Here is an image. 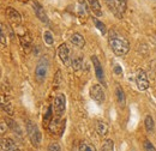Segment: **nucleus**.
<instances>
[{
	"label": "nucleus",
	"mask_w": 156,
	"mask_h": 151,
	"mask_svg": "<svg viewBox=\"0 0 156 151\" xmlns=\"http://www.w3.org/2000/svg\"><path fill=\"white\" fill-rule=\"evenodd\" d=\"M1 150L2 151H20L17 144L11 138H2L1 139Z\"/></svg>",
	"instance_id": "nucleus-12"
},
{
	"label": "nucleus",
	"mask_w": 156,
	"mask_h": 151,
	"mask_svg": "<svg viewBox=\"0 0 156 151\" xmlns=\"http://www.w3.org/2000/svg\"><path fill=\"white\" fill-rule=\"evenodd\" d=\"M79 151H96V149H95L94 145H91V144H89L87 142H83L79 145Z\"/></svg>",
	"instance_id": "nucleus-24"
},
{
	"label": "nucleus",
	"mask_w": 156,
	"mask_h": 151,
	"mask_svg": "<svg viewBox=\"0 0 156 151\" xmlns=\"http://www.w3.org/2000/svg\"><path fill=\"white\" fill-rule=\"evenodd\" d=\"M20 43H22V46L24 47V48H29L30 47V43H31V36H30V34L27 31L23 36H20Z\"/></svg>",
	"instance_id": "nucleus-19"
},
{
	"label": "nucleus",
	"mask_w": 156,
	"mask_h": 151,
	"mask_svg": "<svg viewBox=\"0 0 156 151\" xmlns=\"http://www.w3.org/2000/svg\"><path fill=\"white\" fill-rule=\"evenodd\" d=\"M65 122H62V120H61V118H57V116H54L52 120H51V122H49V130H51V132L54 133V134H61L62 131H64V128H65V125H64Z\"/></svg>",
	"instance_id": "nucleus-9"
},
{
	"label": "nucleus",
	"mask_w": 156,
	"mask_h": 151,
	"mask_svg": "<svg viewBox=\"0 0 156 151\" xmlns=\"http://www.w3.org/2000/svg\"><path fill=\"white\" fill-rule=\"evenodd\" d=\"M27 133H28V137H29L30 142L33 143V145L39 146L40 144H41L42 134H41V132H40L37 125L34 124L33 121L28 120V121H27Z\"/></svg>",
	"instance_id": "nucleus-2"
},
{
	"label": "nucleus",
	"mask_w": 156,
	"mask_h": 151,
	"mask_svg": "<svg viewBox=\"0 0 156 151\" xmlns=\"http://www.w3.org/2000/svg\"><path fill=\"white\" fill-rule=\"evenodd\" d=\"M6 15H7L9 19H10L13 24H17V25L20 24L22 17H20V13L17 10H15V9H12V7H7V9H6Z\"/></svg>",
	"instance_id": "nucleus-13"
},
{
	"label": "nucleus",
	"mask_w": 156,
	"mask_h": 151,
	"mask_svg": "<svg viewBox=\"0 0 156 151\" xmlns=\"http://www.w3.org/2000/svg\"><path fill=\"white\" fill-rule=\"evenodd\" d=\"M109 46H111L112 51L114 52V54L118 55V57H124L130 51V43H129V41L126 38H124L122 36L117 35L114 31L111 33Z\"/></svg>",
	"instance_id": "nucleus-1"
},
{
	"label": "nucleus",
	"mask_w": 156,
	"mask_h": 151,
	"mask_svg": "<svg viewBox=\"0 0 156 151\" xmlns=\"http://www.w3.org/2000/svg\"><path fill=\"white\" fill-rule=\"evenodd\" d=\"M101 151H114V143H113V140L107 139L103 143V145L101 148Z\"/></svg>",
	"instance_id": "nucleus-22"
},
{
	"label": "nucleus",
	"mask_w": 156,
	"mask_h": 151,
	"mask_svg": "<svg viewBox=\"0 0 156 151\" xmlns=\"http://www.w3.org/2000/svg\"><path fill=\"white\" fill-rule=\"evenodd\" d=\"M114 71H115L117 75H121V73H122V70H121V67H120L119 65H117V66L114 67Z\"/></svg>",
	"instance_id": "nucleus-29"
},
{
	"label": "nucleus",
	"mask_w": 156,
	"mask_h": 151,
	"mask_svg": "<svg viewBox=\"0 0 156 151\" xmlns=\"http://www.w3.org/2000/svg\"><path fill=\"white\" fill-rule=\"evenodd\" d=\"M53 109H54V114L57 118H62L65 109H66V96L64 94H58L55 96Z\"/></svg>",
	"instance_id": "nucleus-3"
},
{
	"label": "nucleus",
	"mask_w": 156,
	"mask_h": 151,
	"mask_svg": "<svg viewBox=\"0 0 156 151\" xmlns=\"http://www.w3.org/2000/svg\"><path fill=\"white\" fill-rule=\"evenodd\" d=\"M48 151H61V149H60L59 144L52 143V144H49V146H48Z\"/></svg>",
	"instance_id": "nucleus-27"
},
{
	"label": "nucleus",
	"mask_w": 156,
	"mask_h": 151,
	"mask_svg": "<svg viewBox=\"0 0 156 151\" xmlns=\"http://www.w3.org/2000/svg\"><path fill=\"white\" fill-rule=\"evenodd\" d=\"M93 20H94V23H95L96 28L98 29V31H100L102 35H105V34L107 33V28H106V25H105L102 22H100L98 18H93Z\"/></svg>",
	"instance_id": "nucleus-23"
},
{
	"label": "nucleus",
	"mask_w": 156,
	"mask_h": 151,
	"mask_svg": "<svg viewBox=\"0 0 156 151\" xmlns=\"http://www.w3.org/2000/svg\"><path fill=\"white\" fill-rule=\"evenodd\" d=\"M144 125H145V130H147V132H153L154 131V120H153V118L150 116V115H148L147 118H145V121H144Z\"/></svg>",
	"instance_id": "nucleus-21"
},
{
	"label": "nucleus",
	"mask_w": 156,
	"mask_h": 151,
	"mask_svg": "<svg viewBox=\"0 0 156 151\" xmlns=\"http://www.w3.org/2000/svg\"><path fill=\"white\" fill-rule=\"evenodd\" d=\"M115 95H117V100H118V102H119V104L124 106V104H125V93H124V90H122L119 85H117Z\"/></svg>",
	"instance_id": "nucleus-18"
},
{
	"label": "nucleus",
	"mask_w": 156,
	"mask_h": 151,
	"mask_svg": "<svg viewBox=\"0 0 156 151\" xmlns=\"http://www.w3.org/2000/svg\"><path fill=\"white\" fill-rule=\"evenodd\" d=\"M33 9H34V11H35L36 17H37L42 23H44V24H48V23H49L48 16L46 15V12H44V10H43V7L41 6L40 2L34 1V2H33Z\"/></svg>",
	"instance_id": "nucleus-10"
},
{
	"label": "nucleus",
	"mask_w": 156,
	"mask_h": 151,
	"mask_svg": "<svg viewBox=\"0 0 156 151\" xmlns=\"http://www.w3.org/2000/svg\"><path fill=\"white\" fill-rule=\"evenodd\" d=\"M70 41H71V43H72L73 46H76L77 48H83L84 44H85V40H84V37H83L80 34H78V33H75V34L71 36Z\"/></svg>",
	"instance_id": "nucleus-15"
},
{
	"label": "nucleus",
	"mask_w": 156,
	"mask_h": 151,
	"mask_svg": "<svg viewBox=\"0 0 156 151\" xmlns=\"http://www.w3.org/2000/svg\"><path fill=\"white\" fill-rule=\"evenodd\" d=\"M48 66H49V64H48V60L46 58H42L39 61V64L35 68V77H36L39 83L44 82V79L47 77V72H48Z\"/></svg>",
	"instance_id": "nucleus-4"
},
{
	"label": "nucleus",
	"mask_w": 156,
	"mask_h": 151,
	"mask_svg": "<svg viewBox=\"0 0 156 151\" xmlns=\"http://www.w3.org/2000/svg\"><path fill=\"white\" fill-rule=\"evenodd\" d=\"M43 40H44V42L48 44V46H52L53 43H54V38H53V35H52V33L51 31H44V34H43Z\"/></svg>",
	"instance_id": "nucleus-25"
},
{
	"label": "nucleus",
	"mask_w": 156,
	"mask_h": 151,
	"mask_svg": "<svg viewBox=\"0 0 156 151\" xmlns=\"http://www.w3.org/2000/svg\"><path fill=\"white\" fill-rule=\"evenodd\" d=\"M87 1H88L89 6H90L91 12H93L95 16L101 17V16H102V9H101V5H100L98 0H87Z\"/></svg>",
	"instance_id": "nucleus-14"
},
{
	"label": "nucleus",
	"mask_w": 156,
	"mask_h": 151,
	"mask_svg": "<svg viewBox=\"0 0 156 151\" xmlns=\"http://www.w3.org/2000/svg\"><path fill=\"white\" fill-rule=\"evenodd\" d=\"M58 55L64 65L70 66V51H69V48H67V46L65 43L60 44V47L58 49Z\"/></svg>",
	"instance_id": "nucleus-11"
},
{
	"label": "nucleus",
	"mask_w": 156,
	"mask_h": 151,
	"mask_svg": "<svg viewBox=\"0 0 156 151\" xmlns=\"http://www.w3.org/2000/svg\"><path fill=\"white\" fill-rule=\"evenodd\" d=\"M136 84H137L138 90H140V91L147 90V89H148V86H149L148 77H147V73H145L143 70H138V71H137Z\"/></svg>",
	"instance_id": "nucleus-7"
},
{
	"label": "nucleus",
	"mask_w": 156,
	"mask_h": 151,
	"mask_svg": "<svg viewBox=\"0 0 156 151\" xmlns=\"http://www.w3.org/2000/svg\"><path fill=\"white\" fill-rule=\"evenodd\" d=\"M91 61H93V65H94V68H95V73H96V78L98 79L100 83L103 84V86H106V79H105V72H103V68H102V65L101 62L98 61V59L96 55H93L91 57Z\"/></svg>",
	"instance_id": "nucleus-8"
},
{
	"label": "nucleus",
	"mask_w": 156,
	"mask_h": 151,
	"mask_svg": "<svg viewBox=\"0 0 156 151\" xmlns=\"http://www.w3.org/2000/svg\"><path fill=\"white\" fill-rule=\"evenodd\" d=\"M96 131L100 135H107V133H108V125L106 124V122H103V121H101V120H98V122H96Z\"/></svg>",
	"instance_id": "nucleus-17"
},
{
	"label": "nucleus",
	"mask_w": 156,
	"mask_h": 151,
	"mask_svg": "<svg viewBox=\"0 0 156 151\" xmlns=\"http://www.w3.org/2000/svg\"><path fill=\"white\" fill-rule=\"evenodd\" d=\"M1 47L2 48L6 47V38H5V31H4V29H1Z\"/></svg>",
	"instance_id": "nucleus-28"
},
{
	"label": "nucleus",
	"mask_w": 156,
	"mask_h": 151,
	"mask_svg": "<svg viewBox=\"0 0 156 151\" xmlns=\"http://www.w3.org/2000/svg\"><path fill=\"white\" fill-rule=\"evenodd\" d=\"M106 1H107V2H108V4H109V2H111V1H112V0H106Z\"/></svg>",
	"instance_id": "nucleus-31"
},
{
	"label": "nucleus",
	"mask_w": 156,
	"mask_h": 151,
	"mask_svg": "<svg viewBox=\"0 0 156 151\" xmlns=\"http://www.w3.org/2000/svg\"><path fill=\"white\" fill-rule=\"evenodd\" d=\"M144 150L145 151H156L154 145L149 142V140H144Z\"/></svg>",
	"instance_id": "nucleus-26"
},
{
	"label": "nucleus",
	"mask_w": 156,
	"mask_h": 151,
	"mask_svg": "<svg viewBox=\"0 0 156 151\" xmlns=\"http://www.w3.org/2000/svg\"><path fill=\"white\" fill-rule=\"evenodd\" d=\"M4 133H5V121L1 120V134H4Z\"/></svg>",
	"instance_id": "nucleus-30"
},
{
	"label": "nucleus",
	"mask_w": 156,
	"mask_h": 151,
	"mask_svg": "<svg viewBox=\"0 0 156 151\" xmlns=\"http://www.w3.org/2000/svg\"><path fill=\"white\" fill-rule=\"evenodd\" d=\"M71 65H72V68H73L75 71H79V70H82V67H83V59H82L80 57L73 58V59H72Z\"/></svg>",
	"instance_id": "nucleus-20"
},
{
	"label": "nucleus",
	"mask_w": 156,
	"mask_h": 151,
	"mask_svg": "<svg viewBox=\"0 0 156 151\" xmlns=\"http://www.w3.org/2000/svg\"><path fill=\"white\" fill-rule=\"evenodd\" d=\"M126 6H127V1L126 0H112V6L111 9L113 10V12L115 13V16L121 18L126 11Z\"/></svg>",
	"instance_id": "nucleus-6"
},
{
	"label": "nucleus",
	"mask_w": 156,
	"mask_h": 151,
	"mask_svg": "<svg viewBox=\"0 0 156 151\" xmlns=\"http://www.w3.org/2000/svg\"><path fill=\"white\" fill-rule=\"evenodd\" d=\"M90 96L98 103H103L105 100H106L105 91H103V89H102V86L100 84H93L91 85V88H90Z\"/></svg>",
	"instance_id": "nucleus-5"
},
{
	"label": "nucleus",
	"mask_w": 156,
	"mask_h": 151,
	"mask_svg": "<svg viewBox=\"0 0 156 151\" xmlns=\"http://www.w3.org/2000/svg\"><path fill=\"white\" fill-rule=\"evenodd\" d=\"M1 108L6 112V114L13 115V107L11 106V103H10V101L7 98L5 101V95H1Z\"/></svg>",
	"instance_id": "nucleus-16"
}]
</instances>
